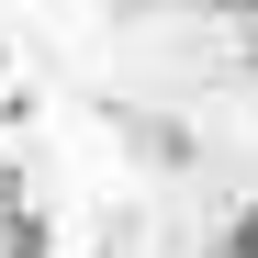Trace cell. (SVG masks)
<instances>
[{
  "label": "cell",
  "instance_id": "cell-1",
  "mask_svg": "<svg viewBox=\"0 0 258 258\" xmlns=\"http://www.w3.org/2000/svg\"><path fill=\"white\" fill-rule=\"evenodd\" d=\"M236 258H258V213H247V225H236Z\"/></svg>",
  "mask_w": 258,
  "mask_h": 258
}]
</instances>
